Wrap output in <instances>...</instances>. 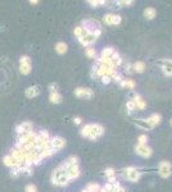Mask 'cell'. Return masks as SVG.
<instances>
[{
	"label": "cell",
	"instance_id": "6da1fadb",
	"mask_svg": "<svg viewBox=\"0 0 172 192\" xmlns=\"http://www.w3.org/2000/svg\"><path fill=\"white\" fill-rule=\"evenodd\" d=\"M52 182H53V184H55V186L63 187V186H67L71 180L66 177L64 170H62V169L58 167V168L54 169L53 173H52Z\"/></svg>",
	"mask_w": 172,
	"mask_h": 192
},
{
	"label": "cell",
	"instance_id": "7a4b0ae2",
	"mask_svg": "<svg viewBox=\"0 0 172 192\" xmlns=\"http://www.w3.org/2000/svg\"><path fill=\"white\" fill-rule=\"evenodd\" d=\"M123 177L130 182H138L141 177V172H139L135 167H128L123 170Z\"/></svg>",
	"mask_w": 172,
	"mask_h": 192
},
{
	"label": "cell",
	"instance_id": "3957f363",
	"mask_svg": "<svg viewBox=\"0 0 172 192\" xmlns=\"http://www.w3.org/2000/svg\"><path fill=\"white\" fill-rule=\"evenodd\" d=\"M82 28L86 31V33H94L96 30H100V25H99V22L95 21V19H84L82 21Z\"/></svg>",
	"mask_w": 172,
	"mask_h": 192
},
{
	"label": "cell",
	"instance_id": "277c9868",
	"mask_svg": "<svg viewBox=\"0 0 172 192\" xmlns=\"http://www.w3.org/2000/svg\"><path fill=\"white\" fill-rule=\"evenodd\" d=\"M104 134V127L99 124V123H93V128H91V133L89 134V140L95 141L99 137H101Z\"/></svg>",
	"mask_w": 172,
	"mask_h": 192
},
{
	"label": "cell",
	"instance_id": "5b68a950",
	"mask_svg": "<svg viewBox=\"0 0 172 192\" xmlns=\"http://www.w3.org/2000/svg\"><path fill=\"white\" fill-rule=\"evenodd\" d=\"M158 173L162 178H168L172 174V167L168 161H161L158 165Z\"/></svg>",
	"mask_w": 172,
	"mask_h": 192
},
{
	"label": "cell",
	"instance_id": "8992f818",
	"mask_svg": "<svg viewBox=\"0 0 172 192\" xmlns=\"http://www.w3.org/2000/svg\"><path fill=\"white\" fill-rule=\"evenodd\" d=\"M64 174H66V177H67V178H68L69 180H73V179L79 178L80 174H81V170H80L79 164H76V165H71V167H68V168L64 170Z\"/></svg>",
	"mask_w": 172,
	"mask_h": 192
},
{
	"label": "cell",
	"instance_id": "52a82bcc",
	"mask_svg": "<svg viewBox=\"0 0 172 192\" xmlns=\"http://www.w3.org/2000/svg\"><path fill=\"white\" fill-rule=\"evenodd\" d=\"M19 71H21L22 74H28V73L31 72L30 56H27V55L21 56V60H19Z\"/></svg>",
	"mask_w": 172,
	"mask_h": 192
},
{
	"label": "cell",
	"instance_id": "ba28073f",
	"mask_svg": "<svg viewBox=\"0 0 172 192\" xmlns=\"http://www.w3.org/2000/svg\"><path fill=\"white\" fill-rule=\"evenodd\" d=\"M135 152L138 154V155H140L141 157H150L152 154H153V150H152V147H149L148 145L138 144L135 146Z\"/></svg>",
	"mask_w": 172,
	"mask_h": 192
},
{
	"label": "cell",
	"instance_id": "9c48e42d",
	"mask_svg": "<svg viewBox=\"0 0 172 192\" xmlns=\"http://www.w3.org/2000/svg\"><path fill=\"white\" fill-rule=\"evenodd\" d=\"M49 145L58 152L59 150H62L66 146V141H64V138H62L59 136H54V137H50Z\"/></svg>",
	"mask_w": 172,
	"mask_h": 192
},
{
	"label": "cell",
	"instance_id": "30bf717a",
	"mask_svg": "<svg viewBox=\"0 0 172 192\" xmlns=\"http://www.w3.org/2000/svg\"><path fill=\"white\" fill-rule=\"evenodd\" d=\"M75 96L79 99H91L94 96V91L91 88H84V87H77L75 90Z\"/></svg>",
	"mask_w": 172,
	"mask_h": 192
},
{
	"label": "cell",
	"instance_id": "8fae6325",
	"mask_svg": "<svg viewBox=\"0 0 172 192\" xmlns=\"http://www.w3.org/2000/svg\"><path fill=\"white\" fill-rule=\"evenodd\" d=\"M18 134H23V133H28L31 131H34V126L31 122H23L21 124L17 126V128H15Z\"/></svg>",
	"mask_w": 172,
	"mask_h": 192
},
{
	"label": "cell",
	"instance_id": "7c38bea8",
	"mask_svg": "<svg viewBox=\"0 0 172 192\" xmlns=\"http://www.w3.org/2000/svg\"><path fill=\"white\" fill-rule=\"evenodd\" d=\"M95 41H96V38L94 37L91 33H86L82 37H79V42L84 46H91Z\"/></svg>",
	"mask_w": 172,
	"mask_h": 192
},
{
	"label": "cell",
	"instance_id": "4fadbf2b",
	"mask_svg": "<svg viewBox=\"0 0 172 192\" xmlns=\"http://www.w3.org/2000/svg\"><path fill=\"white\" fill-rule=\"evenodd\" d=\"M132 100H134V102H135V105H136V109L144 110V109L146 108L145 101H144L143 97H141V96H140L139 94H134V96H132Z\"/></svg>",
	"mask_w": 172,
	"mask_h": 192
},
{
	"label": "cell",
	"instance_id": "5bb4252c",
	"mask_svg": "<svg viewBox=\"0 0 172 192\" xmlns=\"http://www.w3.org/2000/svg\"><path fill=\"white\" fill-rule=\"evenodd\" d=\"M146 122L149 123V124L153 127H157L159 123L162 122V117H161V114H158V113H154V114H152L149 118H146Z\"/></svg>",
	"mask_w": 172,
	"mask_h": 192
},
{
	"label": "cell",
	"instance_id": "9a60e30c",
	"mask_svg": "<svg viewBox=\"0 0 172 192\" xmlns=\"http://www.w3.org/2000/svg\"><path fill=\"white\" fill-rule=\"evenodd\" d=\"M143 15H144V18L145 19H148V21H152V19H154L155 15H157V10H155L153 6H148V8L144 9Z\"/></svg>",
	"mask_w": 172,
	"mask_h": 192
},
{
	"label": "cell",
	"instance_id": "2e32d148",
	"mask_svg": "<svg viewBox=\"0 0 172 192\" xmlns=\"http://www.w3.org/2000/svg\"><path fill=\"white\" fill-rule=\"evenodd\" d=\"M40 94V88H39L37 86H31L28 87L26 90V96L28 99H34V97H36V96Z\"/></svg>",
	"mask_w": 172,
	"mask_h": 192
},
{
	"label": "cell",
	"instance_id": "e0dca14e",
	"mask_svg": "<svg viewBox=\"0 0 172 192\" xmlns=\"http://www.w3.org/2000/svg\"><path fill=\"white\" fill-rule=\"evenodd\" d=\"M3 163L7 165V167H9V168H18V163H17V160L14 159V157H12L10 155H7L3 159Z\"/></svg>",
	"mask_w": 172,
	"mask_h": 192
},
{
	"label": "cell",
	"instance_id": "ac0fdd59",
	"mask_svg": "<svg viewBox=\"0 0 172 192\" xmlns=\"http://www.w3.org/2000/svg\"><path fill=\"white\" fill-rule=\"evenodd\" d=\"M49 100H50V102H53V104H59V102H62V100H63V96H62L59 92H50Z\"/></svg>",
	"mask_w": 172,
	"mask_h": 192
},
{
	"label": "cell",
	"instance_id": "d6986e66",
	"mask_svg": "<svg viewBox=\"0 0 172 192\" xmlns=\"http://www.w3.org/2000/svg\"><path fill=\"white\" fill-rule=\"evenodd\" d=\"M132 69H134V72H136V73H143L145 71V63L141 60L135 61V63L132 64Z\"/></svg>",
	"mask_w": 172,
	"mask_h": 192
},
{
	"label": "cell",
	"instance_id": "ffe728a7",
	"mask_svg": "<svg viewBox=\"0 0 172 192\" xmlns=\"http://www.w3.org/2000/svg\"><path fill=\"white\" fill-rule=\"evenodd\" d=\"M120 86H121V87L130 88V90H134L135 86H136V83H135L132 79H122V81L120 82Z\"/></svg>",
	"mask_w": 172,
	"mask_h": 192
},
{
	"label": "cell",
	"instance_id": "44dd1931",
	"mask_svg": "<svg viewBox=\"0 0 172 192\" xmlns=\"http://www.w3.org/2000/svg\"><path fill=\"white\" fill-rule=\"evenodd\" d=\"M135 124L138 127H140V128H143V129H152L153 128V127L146 122V119H138V121H135Z\"/></svg>",
	"mask_w": 172,
	"mask_h": 192
},
{
	"label": "cell",
	"instance_id": "7402d4cb",
	"mask_svg": "<svg viewBox=\"0 0 172 192\" xmlns=\"http://www.w3.org/2000/svg\"><path fill=\"white\" fill-rule=\"evenodd\" d=\"M67 44L66 42H58V44L55 45V51L58 54H64V53H67Z\"/></svg>",
	"mask_w": 172,
	"mask_h": 192
},
{
	"label": "cell",
	"instance_id": "603a6c76",
	"mask_svg": "<svg viewBox=\"0 0 172 192\" xmlns=\"http://www.w3.org/2000/svg\"><path fill=\"white\" fill-rule=\"evenodd\" d=\"M86 56L90 58V59H96V50L93 48V46H87L85 50Z\"/></svg>",
	"mask_w": 172,
	"mask_h": 192
},
{
	"label": "cell",
	"instance_id": "cb8c5ba5",
	"mask_svg": "<svg viewBox=\"0 0 172 192\" xmlns=\"http://www.w3.org/2000/svg\"><path fill=\"white\" fill-rule=\"evenodd\" d=\"M122 22V17L120 14H112L111 13V26H118Z\"/></svg>",
	"mask_w": 172,
	"mask_h": 192
},
{
	"label": "cell",
	"instance_id": "d4e9b609",
	"mask_svg": "<svg viewBox=\"0 0 172 192\" xmlns=\"http://www.w3.org/2000/svg\"><path fill=\"white\" fill-rule=\"evenodd\" d=\"M100 188H101V187H100L98 183L91 182V183H89L87 186H86V191H87V192H99Z\"/></svg>",
	"mask_w": 172,
	"mask_h": 192
},
{
	"label": "cell",
	"instance_id": "484cf974",
	"mask_svg": "<svg viewBox=\"0 0 172 192\" xmlns=\"http://www.w3.org/2000/svg\"><path fill=\"white\" fill-rule=\"evenodd\" d=\"M113 51H114V49H113L112 46H107V48H104L103 50H101L100 56H103V58H111Z\"/></svg>",
	"mask_w": 172,
	"mask_h": 192
},
{
	"label": "cell",
	"instance_id": "4316f807",
	"mask_svg": "<svg viewBox=\"0 0 172 192\" xmlns=\"http://www.w3.org/2000/svg\"><path fill=\"white\" fill-rule=\"evenodd\" d=\"M91 128H93V123H89V124H85L81 129V134L84 137H89V134L91 133Z\"/></svg>",
	"mask_w": 172,
	"mask_h": 192
},
{
	"label": "cell",
	"instance_id": "83f0119b",
	"mask_svg": "<svg viewBox=\"0 0 172 192\" xmlns=\"http://www.w3.org/2000/svg\"><path fill=\"white\" fill-rule=\"evenodd\" d=\"M126 109H127V114H132L136 110V105H135L134 100H130V101L126 102Z\"/></svg>",
	"mask_w": 172,
	"mask_h": 192
},
{
	"label": "cell",
	"instance_id": "f1b7e54d",
	"mask_svg": "<svg viewBox=\"0 0 172 192\" xmlns=\"http://www.w3.org/2000/svg\"><path fill=\"white\" fill-rule=\"evenodd\" d=\"M161 69H162V73L166 77H172V67H167V65L161 64Z\"/></svg>",
	"mask_w": 172,
	"mask_h": 192
},
{
	"label": "cell",
	"instance_id": "f546056e",
	"mask_svg": "<svg viewBox=\"0 0 172 192\" xmlns=\"http://www.w3.org/2000/svg\"><path fill=\"white\" fill-rule=\"evenodd\" d=\"M73 33H75V36L79 38V37H82L84 35H86V31L82 28L81 26H79V27H76L75 30H73Z\"/></svg>",
	"mask_w": 172,
	"mask_h": 192
},
{
	"label": "cell",
	"instance_id": "4dcf8cb0",
	"mask_svg": "<svg viewBox=\"0 0 172 192\" xmlns=\"http://www.w3.org/2000/svg\"><path fill=\"white\" fill-rule=\"evenodd\" d=\"M146 142H148V136H146V134H141V136H139L138 144H140V145H146Z\"/></svg>",
	"mask_w": 172,
	"mask_h": 192
},
{
	"label": "cell",
	"instance_id": "1f68e13d",
	"mask_svg": "<svg viewBox=\"0 0 172 192\" xmlns=\"http://www.w3.org/2000/svg\"><path fill=\"white\" fill-rule=\"evenodd\" d=\"M100 79H101V83H104V84H108V83H111V82H112V77H111V76H108V74L101 76V77H100Z\"/></svg>",
	"mask_w": 172,
	"mask_h": 192
},
{
	"label": "cell",
	"instance_id": "d6a6232c",
	"mask_svg": "<svg viewBox=\"0 0 172 192\" xmlns=\"http://www.w3.org/2000/svg\"><path fill=\"white\" fill-rule=\"evenodd\" d=\"M104 174L105 177H112V175H116V170L113 168H107L104 170Z\"/></svg>",
	"mask_w": 172,
	"mask_h": 192
},
{
	"label": "cell",
	"instance_id": "836d02e7",
	"mask_svg": "<svg viewBox=\"0 0 172 192\" xmlns=\"http://www.w3.org/2000/svg\"><path fill=\"white\" fill-rule=\"evenodd\" d=\"M122 79H123V77H122V74H120V73H116L114 76H112V81H114L117 83H120Z\"/></svg>",
	"mask_w": 172,
	"mask_h": 192
},
{
	"label": "cell",
	"instance_id": "e575fe53",
	"mask_svg": "<svg viewBox=\"0 0 172 192\" xmlns=\"http://www.w3.org/2000/svg\"><path fill=\"white\" fill-rule=\"evenodd\" d=\"M26 192H37V188L35 184H27L26 186Z\"/></svg>",
	"mask_w": 172,
	"mask_h": 192
},
{
	"label": "cell",
	"instance_id": "d590c367",
	"mask_svg": "<svg viewBox=\"0 0 172 192\" xmlns=\"http://www.w3.org/2000/svg\"><path fill=\"white\" fill-rule=\"evenodd\" d=\"M159 64L167 65V67H172V59H161L159 60Z\"/></svg>",
	"mask_w": 172,
	"mask_h": 192
},
{
	"label": "cell",
	"instance_id": "8d00e7d4",
	"mask_svg": "<svg viewBox=\"0 0 172 192\" xmlns=\"http://www.w3.org/2000/svg\"><path fill=\"white\" fill-rule=\"evenodd\" d=\"M103 22L107 26H111V13H108V14L104 15V17H103Z\"/></svg>",
	"mask_w": 172,
	"mask_h": 192
},
{
	"label": "cell",
	"instance_id": "74e56055",
	"mask_svg": "<svg viewBox=\"0 0 172 192\" xmlns=\"http://www.w3.org/2000/svg\"><path fill=\"white\" fill-rule=\"evenodd\" d=\"M122 6H131L134 4V0H120Z\"/></svg>",
	"mask_w": 172,
	"mask_h": 192
},
{
	"label": "cell",
	"instance_id": "f35d334b",
	"mask_svg": "<svg viewBox=\"0 0 172 192\" xmlns=\"http://www.w3.org/2000/svg\"><path fill=\"white\" fill-rule=\"evenodd\" d=\"M49 90H50V92H58V84L57 83H50Z\"/></svg>",
	"mask_w": 172,
	"mask_h": 192
},
{
	"label": "cell",
	"instance_id": "ab89813d",
	"mask_svg": "<svg viewBox=\"0 0 172 192\" xmlns=\"http://www.w3.org/2000/svg\"><path fill=\"white\" fill-rule=\"evenodd\" d=\"M116 175H112V177H108V183H116Z\"/></svg>",
	"mask_w": 172,
	"mask_h": 192
},
{
	"label": "cell",
	"instance_id": "60d3db41",
	"mask_svg": "<svg viewBox=\"0 0 172 192\" xmlns=\"http://www.w3.org/2000/svg\"><path fill=\"white\" fill-rule=\"evenodd\" d=\"M73 122H75V124H81L82 119H81L80 117H75V118H73Z\"/></svg>",
	"mask_w": 172,
	"mask_h": 192
},
{
	"label": "cell",
	"instance_id": "b9f144b4",
	"mask_svg": "<svg viewBox=\"0 0 172 192\" xmlns=\"http://www.w3.org/2000/svg\"><path fill=\"white\" fill-rule=\"evenodd\" d=\"M113 4H114V5H117V9H120V8L122 6V4H121L120 0H113Z\"/></svg>",
	"mask_w": 172,
	"mask_h": 192
},
{
	"label": "cell",
	"instance_id": "7bdbcfd3",
	"mask_svg": "<svg viewBox=\"0 0 172 192\" xmlns=\"http://www.w3.org/2000/svg\"><path fill=\"white\" fill-rule=\"evenodd\" d=\"M125 69H126V72H127V73H131V69H132V64H130V63H128V64L126 65V68H125Z\"/></svg>",
	"mask_w": 172,
	"mask_h": 192
},
{
	"label": "cell",
	"instance_id": "ee69618b",
	"mask_svg": "<svg viewBox=\"0 0 172 192\" xmlns=\"http://www.w3.org/2000/svg\"><path fill=\"white\" fill-rule=\"evenodd\" d=\"M114 192H126V190H125L122 186H120L118 188H117V190H114Z\"/></svg>",
	"mask_w": 172,
	"mask_h": 192
},
{
	"label": "cell",
	"instance_id": "f6af8a7d",
	"mask_svg": "<svg viewBox=\"0 0 172 192\" xmlns=\"http://www.w3.org/2000/svg\"><path fill=\"white\" fill-rule=\"evenodd\" d=\"M107 4V0H99V6L100 5H105Z\"/></svg>",
	"mask_w": 172,
	"mask_h": 192
},
{
	"label": "cell",
	"instance_id": "bcb514c9",
	"mask_svg": "<svg viewBox=\"0 0 172 192\" xmlns=\"http://www.w3.org/2000/svg\"><path fill=\"white\" fill-rule=\"evenodd\" d=\"M30 3H31V4H37L39 0H30Z\"/></svg>",
	"mask_w": 172,
	"mask_h": 192
},
{
	"label": "cell",
	"instance_id": "7dc6e473",
	"mask_svg": "<svg viewBox=\"0 0 172 192\" xmlns=\"http://www.w3.org/2000/svg\"><path fill=\"white\" fill-rule=\"evenodd\" d=\"M170 124H171V127H172V118L170 119Z\"/></svg>",
	"mask_w": 172,
	"mask_h": 192
},
{
	"label": "cell",
	"instance_id": "c3c4849f",
	"mask_svg": "<svg viewBox=\"0 0 172 192\" xmlns=\"http://www.w3.org/2000/svg\"><path fill=\"white\" fill-rule=\"evenodd\" d=\"M81 192H87V191H86V188H85V190H82V191H81Z\"/></svg>",
	"mask_w": 172,
	"mask_h": 192
}]
</instances>
